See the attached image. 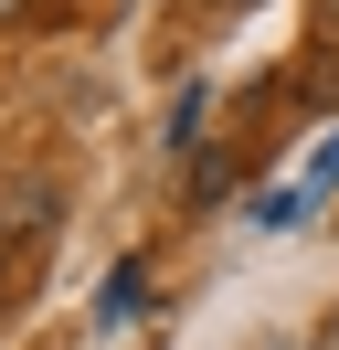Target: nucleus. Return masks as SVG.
Returning a JSON list of instances; mask_svg holds the SVG:
<instances>
[{
  "mask_svg": "<svg viewBox=\"0 0 339 350\" xmlns=\"http://www.w3.org/2000/svg\"><path fill=\"white\" fill-rule=\"evenodd\" d=\"M0 223H11V234H42V223H53V191H42V180H21V191L0 202Z\"/></svg>",
  "mask_w": 339,
  "mask_h": 350,
  "instance_id": "nucleus-1",
  "label": "nucleus"
},
{
  "mask_svg": "<svg viewBox=\"0 0 339 350\" xmlns=\"http://www.w3.org/2000/svg\"><path fill=\"white\" fill-rule=\"evenodd\" d=\"M202 107H212V96H202V85H191V96H180V107H170V149H191V138H202Z\"/></svg>",
  "mask_w": 339,
  "mask_h": 350,
  "instance_id": "nucleus-2",
  "label": "nucleus"
},
{
  "mask_svg": "<svg viewBox=\"0 0 339 350\" xmlns=\"http://www.w3.org/2000/svg\"><path fill=\"white\" fill-rule=\"evenodd\" d=\"M308 350H339V319H329V329H318V340H308Z\"/></svg>",
  "mask_w": 339,
  "mask_h": 350,
  "instance_id": "nucleus-3",
  "label": "nucleus"
},
{
  "mask_svg": "<svg viewBox=\"0 0 339 350\" xmlns=\"http://www.w3.org/2000/svg\"><path fill=\"white\" fill-rule=\"evenodd\" d=\"M0 297H11V244H0Z\"/></svg>",
  "mask_w": 339,
  "mask_h": 350,
  "instance_id": "nucleus-4",
  "label": "nucleus"
},
{
  "mask_svg": "<svg viewBox=\"0 0 339 350\" xmlns=\"http://www.w3.org/2000/svg\"><path fill=\"white\" fill-rule=\"evenodd\" d=\"M11 11H21V0H0V22H11Z\"/></svg>",
  "mask_w": 339,
  "mask_h": 350,
  "instance_id": "nucleus-5",
  "label": "nucleus"
},
{
  "mask_svg": "<svg viewBox=\"0 0 339 350\" xmlns=\"http://www.w3.org/2000/svg\"><path fill=\"white\" fill-rule=\"evenodd\" d=\"M329 22H339V0H329Z\"/></svg>",
  "mask_w": 339,
  "mask_h": 350,
  "instance_id": "nucleus-6",
  "label": "nucleus"
}]
</instances>
